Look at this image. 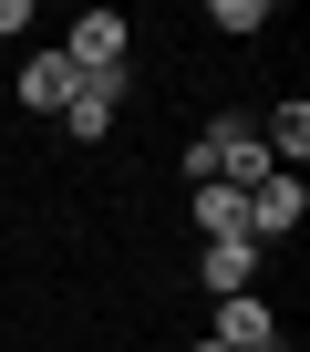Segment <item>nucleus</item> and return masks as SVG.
<instances>
[{
    "instance_id": "obj_4",
    "label": "nucleus",
    "mask_w": 310,
    "mask_h": 352,
    "mask_svg": "<svg viewBox=\"0 0 310 352\" xmlns=\"http://www.w3.org/2000/svg\"><path fill=\"white\" fill-rule=\"evenodd\" d=\"M207 342H217V352H279V321L238 290V300H217V331H207Z\"/></svg>"
},
{
    "instance_id": "obj_5",
    "label": "nucleus",
    "mask_w": 310,
    "mask_h": 352,
    "mask_svg": "<svg viewBox=\"0 0 310 352\" xmlns=\"http://www.w3.org/2000/svg\"><path fill=\"white\" fill-rule=\"evenodd\" d=\"M73 83H83V73H73L62 52H32V63H21V104H32V114H62Z\"/></svg>"
},
{
    "instance_id": "obj_7",
    "label": "nucleus",
    "mask_w": 310,
    "mask_h": 352,
    "mask_svg": "<svg viewBox=\"0 0 310 352\" xmlns=\"http://www.w3.org/2000/svg\"><path fill=\"white\" fill-rule=\"evenodd\" d=\"M197 228L207 239H248V197L238 187H197Z\"/></svg>"
},
{
    "instance_id": "obj_8",
    "label": "nucleus",
    "mask_w": 310,
    "mask_h": 352,
    "mask_svg": "<svg viewBox=\"0 0 310 352\" xmlns=\"http://www.w3.org/2000/svg\"><path fill=\"white\" fill-rule=\"evenodd\" d=\"M259 135H269V155H289V176H300V145H310V104H279Z\"/></svg>"
},
{
    "instance_id": "obj_9",
    "label": "nucleus",
    "mask_w": 310,
    "mask_h": 352,
    "mask_svg": "<svg viewBox=\"0 0 310 352\" xmlns=\"http://www.w3.org/2000/svg\"><path fill=\"white\" fill-rule=\"evenodd\" d=\"M21 21H32V11H21V0H0V32H21Z\"/></svg>"
},
{
    "instance_id": "obj_10",
    "label": "nucleus",
    "mask_w": 310,
    "mask_h": 352,
    "mask_svg": "<svg viewBox=\"0 0 310 352\" xmlns=\"http://www.w3.org/2000/svg\"><path fill=\"white\" fill-rule=\"evenodd\" d=\"M197 352H217V342H197Z\"/></svg>"
},
{
    "instance_id": "obj_1",
    "label": "nucleus",
    "mask_w": 310,
    "mask_h": 352,
    "mask_svg": "<svg viewBox=\"0 0 310 352\" xmlns=\"http://www.w3.org/2000/svg\"><path fill=\"white\" fill-rule=\"evenodd\" d=\"M300 218H310V187H300L289 166L269 176V187H248V249H269V239H289Z\"/></svg>"
},
{
    "instance_id": "obj_3",
    "label": "nucleus",
    "mask_w": 310,
    "mask_h": 352,
    "mask_svg": "<svg viewBox=\"0 0 310 352\" xmlns=\"http://www.w3.org/2000/svg\"><path fill=\"white\" fill-rule=\"evenodd\" d=\"M114 104H124V73H83V83H73V104H62V124L93 145V135H114Z\"/></svg>"
},
{
    "instance_id": "obj_2",
    "label": "nucleus",
    "mask_w": 310,
    "mask_h": 352,
    "mask_svg": "<svg viewBox=\"0 0 310 352\" xmlns=\"http://www.w3.org/2000/svg\"><path fill=\"white\" fill-rule=\"evenodd\" d=\"M62 63L73 73H124V11H83L73 42H62Z\"/></svg>"
},
{
    "instance_id": "obj_6",
    "label": "nucleus",
    "mask_w": 310,
    "mask_h": 352,
    "mask_svg": "<svg viewBox=\"0 0 310 352\" xmlns=\"http://www.w3.org/2000/svg\"><path fill=\"white\" fill-rule=\"evenodd\" d=\"M248 270H259V249H248V239H207V290H217V300H238V290H248Z\"/></svg>"
}]
</instances>
